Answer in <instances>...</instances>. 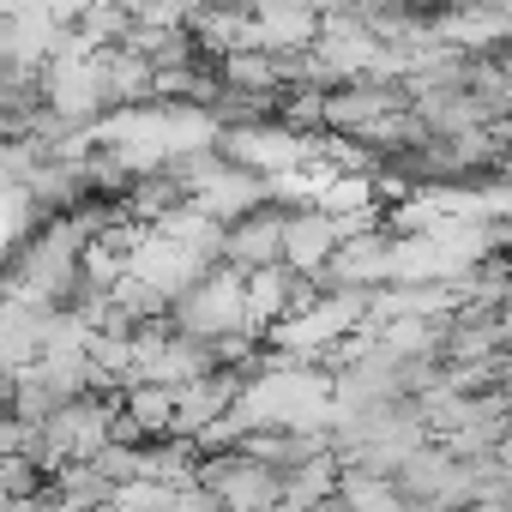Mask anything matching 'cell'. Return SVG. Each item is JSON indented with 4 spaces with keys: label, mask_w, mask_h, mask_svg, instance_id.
<instances>
[{
    "label": "cell",
    "mask_w": 512,
    "mask_h": 512,
    "mask_svg": "<svg viewBox=\"0 0 512 512\" xmlns=\"http://www.w3.org/2000/svg\"><path fill=\"white\" fill-rule=\"evenodd\" d=\"M169 332L193 338V344H211L223 332H247V308H241V272L229 266H211L205 278H193L169 308H163Z\"/></svg>",
    "instance_id": "6da1fadb"
},
{
    "label": "cell",
    "mask_w": 512,
    "mask_h": 512,
    "mask_svg": "<svg viewBox=\"0 0 512 512\" xmlns=\"http://www.w3.org/2000/svg\"><path fill=\"white\" fill-rule=\"evenodd\" d=\"M193 482H199L223 512H272V506L284 500V476L266 470L260 458H247L241 446H229V452H199Z\"/></svg>",
    "instance_id": "7a4b0ae2"
},
{
    "label": "cell",
    "mask_w": 512,
    "mask_h": 512,
    "mask_svg": "<svg viewBox=\"0 0 512 512\" xmlns=\"http://www.w3.org/2000/svg\"><path fill=\"white\" fill-rule=\"evenodd\" d=\"M43 109H55L61 121H73V127H85L91 133V121H103V85H97V55L91 49H79L73 37L43 61Z\"/></svg>",
    "instance_id": "3957f363"
},
{
    "label": "cell",
    "mask_w": 512,
    "mask_h": 512,
    "mask_svg": "<svg viewBox=\"0 0 512 512\" xmlns=\"http://www.w3.org/2000/svg\"><path fill=\"white\" fill-rule=\"evenodd\" d=\"M43 452H49V464L61 470V464H85L97 446H109L115 440V398L109 392H85V398H67L43 428Z\"/></svg>",
    "instance_id": "277c9868"
},
{
    "label": "cell",
    "mask_w": 512,
    "mask_h": 512,
    "mask_svg": "<svg viewBox=\"0 0 512 512\" xmlns=\"http://www.w3.org/2000/svg\"><path fill=\"white\" fill-rule=\"evenodd\" d=\"M217 266L229 272H266L284 266V205H253L247 217L217 229Z\"/></svg>",
    "instance_id": "5b68a950"
},
{
    "label": "cell",
    "mask_w": 512,
    "mask_h": 512,
    "mask_svg": "<svg viewBox=\"0 0 512 512\" xmlns=\"http://www.w3.org/2000/svg\"><path fill=\"white\" fill-rule=\"evenodd\" d=\"M235 392H241V374H229V368H211V374H199V380L175 386V416H169V434H175V440H199L217 416H229Z\"/></svg>",
    "instance_id": "8992f818"
},
{
    "label": "cell",
    "mask_w": 512,
    "mask_h": 512,
    "mask_svg": "<svg viewBox=\"0 0 512 512\" xmlns=\"http://www.w3.org/2000/svg\"><path fill=\"white\" fill-rule=\"evenodd\" d=\"M97 55V85H103V115L115 109H145L157 103V67L139 49H91Z\"/></svg>",
    "instance_id": "52a82bcc"
},
{
    "label": "cell",
    "mask_w": 512,
    "mask_h": 512,
    "mask_svg": "<svg viewBox=\"0 0 512 512\" xmlns=\"http://www.w3.org/2000/svg\"><path fill=\"white\" fill-rule=\"evenodd\" d=\"M187 205L205 217V223H235V217H247L253 205H272V187H266V175H247V169H217L205 187H193L187 193Z\"/></svg>",
    "instance_id": "ba28073f"
}]
</instances>
